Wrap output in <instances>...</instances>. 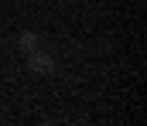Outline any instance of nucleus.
Wrapping results in <instances>:
<instances>
[{
  "mask_svg": "<svg viewBox=\"0 0 147 126\" xmlns=\"http://www.w3.org/2000/svg\"><path fill=\"white\" fill-rule=\"evenodd\" d=\"M28 65H31L34 75H51V72H55V58H51L48 51H41V48L28 51Z\"/></svg>",
  "mask_w": 147,
  "mask_h": 126,
  "instance_id": "obj_1",
  "label": "nucleus"
},
{
  "mask_svg": "<svg viewBox=\"0 0 147 126\" xmlns=\"http://www.w3.org/2000/svg\"><path fill=\"white\" fill-rule=\"evenodd\" d=\"M17 44H21L24 51H34V48H38V34H31V31H21V34H17Z\"/></svg>",
  "mask_w": 147,
  "mask_h": 126,
  "instance_id": "obj_2",
  "label": "nucleus"
}]
</instances>
